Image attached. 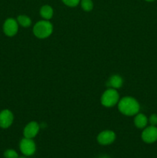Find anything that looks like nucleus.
I'll use <instances>...</instances> for the list:
<instances>
[{
	"label": "nucleus",
	"instance_id": "nucleus-1",
	"mask_svg": "<svg viewBox=\"0 0 157 158\" xmlns=\"http://www.w3.org/2000/svg\"><path fill=\"white\" fill-rule=\"evenodd\" d=\"M118 109L123 115L134 116L139 113L140 106L138 101L133 97H125L119 101Z\"/></svg>",
	"mask_w": 157,
	"mask_h": 158
},
{
	"label": "nucleus",
	"instance_id": "nucleus-2",
	"mask_svg": "<svg viewBox=\"0 0 157 158\" xmlns=\"http://www.w3.org/2000/svg\"><path fill=\"white\" fill-rule=\"evenodd\" d=\"M53 31V26L49 20H41L37 22L33 27V33L38 39L49 37Z\"/></svg>",
	"mask_w": 157,
	"mask_h": 158
},
{
	"label": "nucleus",
	"instance_id": "nucleus-3",
	"mask_svg": "<svg viewBox=\"0 0 157 158\" xmlns=\"http://www.w3.org/2000/svg\"><path fill=\"white\" fill-rule=\"evenodd\" d=\"M119 101V95L115 89L109 88L106 89L101 97V103L106 107H112L118 104Z\"/></svg>",
	"mask_w": 157,
	"mask_h": 158
},
{
	"label": "nucleus",
	"instance_id": "nucleus-4",
	"mask_svg": "<svg viewBox=\"0 0 157 158\" xmlns=\"http://www.w3.org/2000/svg\"><path fill=\"white\" fill-rule=\"evenodd\" d=\"M19 149L20 151L23 155L26 157L33 155L36 151V145L32 139L26 138L24 137L22 139L19 143Z\"/></svg>",
	"mask_w": 157,
	"mask_h": 158
},
{
	"label": "nucleus",
	"instance_id": "nucleus-5",
	"mask_svg": "<svg viewBox=\"0 0 157 158\" xmlns=\"http://www.w3.org/2000/svg\"><path fill=\"white\" fill-rule=\"evenodd\" d=\"M3 32L7 36L12 37L16 35L18 30V23L17 20L12 18H9L4 22L3 24Z\"/></svg>",
	"mask_w": 157,
	"mask_h": 158
},
{
	"label": "nucleus",
	"instance_id": "nucleus-6",
	"mask_svg": "<svg viewBox=\"0 0 157 158\" xmlns=\"http://www.w3.org/2000/svg\"><path fill=\"white\" fill-rule=\"evenodd\" d=\"M142 139L146 143H152L157 140V127L155 126L147 127L142 133Z\"/></svg>",
	"mask_w": 157,
	"mask_h": 158
},
{
	"label": "nucleus",
	"instance_id": "nucleus-7",
	"mask_svg": "<svg viewBox=\"0 0 157 158\" xmlns=\"http://www.w3.org/2000/svg\"><path fill=\"white\" fill-rule=\"evenodd\" d=\"M115 140V134L112 131H103L97 137V141L99 144L106 146L113 143Z\"/></svg>",
	"mask_w": 157,
	"mask_h": 158
},
{
	"label": "nucleus",
	"instance_id": "nucleus-8",
	"mask_svg": "<svg viewBox=\"0 0 157 158\" xmlns=\"http://www.w3.org/2000/svg\"><path fill=\"white\" fill-rule=\"evenodd\" d=\"M13 114L9 110H3L0 112V127L2 129L9 128L13 123Z\"/></svg>",
	"mask_w": 157,
	"mask_h": 158
},
{
	"label": "nucleus",
	"instance_id": "nucleus-9",
	"mask_svg": "<svg viewBox=\"0 0 157 158\" xmlns=\"http://www.w3.org/2000/svg\"><path fill=\"white\" fill-rule=\"evenodd\" d=\"M39 125L37 122L32 121L30 123H28L24 128L23 131V134L24 137L26 138L33 139L37 136V134L39 132Z\"/></svg>",
	"mask_w": 157,
	"mask_h": 158
},
{
	"label": "nucleus",
	"instance_id": "nucleus-10",
	"mask_svg": "<svg viewBox=\"0 0 157 158\" xmlns=\"http://www.w3.org/2000/svg\"><path fill=\"white\" fill-rule=\"evenodd\" d=\"M148 118L143 114H137L134 119L135 126L139 129H143L146 127L148 123Z\"/></svg>",
	"mask_w": 157,
	"mask_h": 158
},
{
	"label": "nucleus",
	"instance_id": "nucleus-11",
	"mask_svg": "<svg viewBox=\"0 0 157 158\" xmlns=\"http://www.w3.org/2000/svg\"><path fill=\"white\" fill-rule=\"evenodd\" d=\"M123 78L119 75L112 76L109 80V86L112 89H119L123 86Z\"/></svg>",
	"mask_w": 157,
	"mask_h": 158
},
{
	"label": "nucleus",
	"instance_id": "nucleus-12",
	"mask_svg": "<svg viewBox=\"0 0 157 158\" xmlns=\"http://www.w3.org/2000/svg\"><path fill=\"white\" fill-rule=\"evenodd\" d=\"M39 12L40 15L46 20H49L53 16V9L50 6H48V5L43 6L40 9Z\"/></svg>",
	"mask_w": 157,
	"mask_h": 158
},
{
	"label": "nucleus",
	"instance_id": "nucleus-13",
	"mask_svg": "<svg viewBox=\"0 0 157 158\" xmlns=\"http://www.w3.org/2000/svg\"><path fill=\"white\" fill-rule=\"evenodd\" d=\"M17 22L18 25H20L22 27H29L32 24V20L29 16L26 15H20L17 17Z\"/></svg>",
	"mask_w": 157,
	"mask_h": 158
},
{
	"label": "nucleus",
	"instance_id": "nucleus-14",
	"mask_svg": "<svg viewBox=\"0 0 157 158\" xmlns=\"http://www.w3.org/2000/svg\"><path fill=\"white\" fill-rule=\"evenodd\" d=\"M80 4L82 9L86 12H90L93 9V2L92 0H81Z\"/></svg>",
	"mask_w": 157,
	"mask_h": 158
},
{
	"label": "nucleus",
	"instance_id": "nucleus-15",
	"mask_svg": "<svg viewBox=\"0 0 157 158\" xmlns=\"http://www.w3.org/2000/svg\"><path fill=\"white\" fill-rule=\"evenodd\" d=\"M5 158H18V154L15 150L8 149L4 152Z\"/></svg>",
	"mask_w": 157,
	"mask_h": 158
},
{
	"label": "nucleus",
	"instance_id": "nucleus-16",
	"mask_svg": "<svg viewBox=\"0 0 157 158\" xmlns=\"http://www.w3.org/2000/svg\"><path fill=\"white\" fill-rule=\"evenodd\" d=\"M65 5L69 7H75L78 5L81 0H62Z\"/></svg>",
	"mask_w": 157,
	"mask_h": 158
},
{
	"label": "nucleus",
	"instance_id": "nucleus-17",
	"mask_svg": "<svg viewBox=\"0 0 157 158\" xmlns=\"http://www.w3.org/2000/svg\"><path fill=\"white\" fill-rule=\"evenodd\" d=\"M149 121L152 126H156L157 125V114H152L149 119Z\"/></svg>",
	"mask_w": 157,
	"mask_h": 158
},
{
	"label": "nucleus",
	"instance_id": "nucleus-18",
	"mask_svg": "<svg viewBox=\"0 0 157 158\" xmlns=\"http://www.w3.org/2000/svg\"><path fill=\"white\" fill-rule=\"evenodd\" d=\"M146 1H147V2H153V1H155V0H146Z\"/></svg>",
	"mask_w": 157,
	"mask_h": 158
},
{
	"label": "nucleus",
	"instance_id": "nucleus-19",
	"mask_svg": "<svg viewBox=\"0 0 157 158\" xmlns=\"http://www.w3.org/2000/svg\"><path fill=\"white\" fill-rule=\"evenodd\" d=\"M18 158H27V157H18Z\"/></svg>",
	"mask_w": 157,
	"mask_h": 158
}]
</instances>
